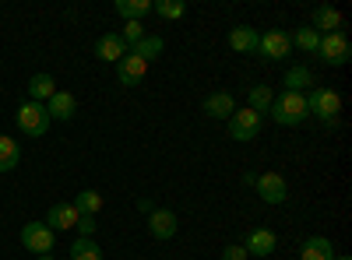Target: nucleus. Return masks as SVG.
<instances>
[{"label": "nucleus", "mask_w": 352, "mask_h": 260, "mask_svg": "<svg viewBox=\"0 0 352 260\" xmlns=\"http://www.w3.org/2000/svg\"><path fill=\"white\" fill-rule=\"evenodd\" d=\"M268 113H272V120H275L278 127H300V123L310 117L307 95H303V92H282L278 99H272Z\"/></svg>", "instance_id": "obj_1"}, {"label": "nucleus", "mask_w": 352, "mask_h": 260, "mask_svg": "<svg viewBox=\"0 0 352 260\" xmlns=\"http://www.w3.org/2000/svg\"><path fill=\"white\" fill-rule=\"evenodd\" d=\"M307 109H310V117H317L324 127H335L338 113H342V95L335 88H310L307 92Z\"/></svg>", "instance_id": "obj_2"}, {"label": "nucleus", "mask_w": 352, "mask_h": 260, "mask_svg": "<svg viewBox=\"0 0 352 260\" xmlns=\"http://www.w3.org/2000/svg\"><path fill=\"white\" fill-rule=\"evenodd\" d=\"M14 123H18L21 134H28V137H43V134L50 130V113H46L43 102H32V99H28V102L18 106Z\"/></svg>", "instance_id": "obj_3"}, {"label": "nucleus", "mask_w": 352, "mask_h": 260, "mask_svg": "<svg viewBox=\"0 0 352 260\" xmlns=\"http://www.w3.org/2000/svg\"><path fill=\"white\" fill-rule=\"evenodd\" d=\"M317 56H320V60H324L328 67H345V64H349V56H352V46H349L345 32H331V36H320Z\"/></svg>", "instance_id": "obj_4"}, {"label": "nucleus", "mask_w": 352, "mask_h": 260, "mask_svg": "<svg viewBox=\"0 0 352 260\" xmlns=\"http://www.w3.org/2000/svg\"><path fill=\"white\" fill-rule=\"evenodd\" d=\"M53 239H56V233L46 225V222H28V225H21V246L25 250H32V253H53Z\"/></svg>", "instance_id": "obj_5"}, {"label": "nucleus", "mask_w": 352, "mask_h": 260, "mask_svg": "<svg viewBox=\"0 0 352 260\" xmlns=\"http://www.w3.org/2000/svg\"><path fill=\"white\" fill-rule=\"evenodd\" d=\"M261 113H254V109H236L232 117L226 120L229 123V137L232 141H254L257 134H261Z\"/></svg>", "instance_id": "obj_6"}, {"label": "nucleus", "mask_w": 352, "mask_h": 260, "mask_svg": "<svg viewBox=\"0 0 352 260\" xmlns=\"http://www.w3.org/2000/svg\"><path fill=\"white\" fill-rule=\"evenodd\" d=\"M257 53L264 56V60H272V64L285 60V56L292 53L289 32H282V28H272V32H264V36L257 39Z\"/></svg>", "instance_id": "obj_7"}, {"label": "nucleus", "mask_w": 352, "mask_h": 260, "mask_svg": "<svg viewBox=\"0 0 352 260\" xmlns=\"http://www.w3.org/2000/svg\"><path fill=\"white\" fill-rule=\"evenodd\" d=\"M257 197L264 200V204H285L289 200V183L278 176V172H264V176H257Z\"/></svg>", "instance_id": "obj_8"}, {"label": "nucleus", "mask_w": 352, "mask_h": 260, "mask_svg": "<svg viewBox=\"0 0 352 260\" xmlns=\"http://www.w3.org/2000/svg\"><path fill=\"white\" fill-rule=\"evenodd\" d=\"M148 74V64L141 60V56H134L131 49H127V56L120 64H116V81L124 84V88H134V84H141V78Z\"/></svg>", "instance_id": "obj_9"}, {"label": "nucleus", "mask_w": 352, "mask_h": 260, "mask_svg": "<svg viewBox=\"0 0 352 260\" xmlns=\"http://www.w3.org/2000/svg\"><path fill=\"white\" fill-rule=\"evenodd\" d=\"M96 56L106 64H120L124 56H127V43L120 39V32H106L96 39Z\"/></svg>", "instance_id": "obj_10"}, {"label": "nucleus", "mask_w": 352, "mask_h": 260, "mask_svg": "<svg viewBox=\"0 0 352 260\" xmlns=\"http://www.w3.org/2000/svg\"><path fill=\"white\" fill-rule=\"evenodd\" d=\"M176 228H180V222H176V215L169 211V208H155L152 215H148V233H152V239H173L176 236Z\"/></svg>", "instance_id": "obj_11"}, {"label": "nucleus", "mask_w": 352, "mask_h": 260, "mask_svg": "<svg viewBox=\"0 0 352 260\" xmlns=\"http://www.w3.org/2000/svg\"><path fill=\"white\" fill-rule=\"evenodd\" d=\"M78 208L74 204H67V200H56V204L50 208V215H46V225L53 228V233H67V228H74L78 225Z\"/></svg>", "instance_id": "obj_12"}, {"label": "nucleus", "mask_w": 352, "mask_h": 260, "mask_svg": "<svg viewBox=\"0 0 352 260\" xmlns=\"http://www.w3.org/2000/svg\"><path fill=\"white\" fill-rule=\"evenodd\" d=\"M275 243L278 239H275L272 228H250L243 250H247V257H268V253H275Z\"/></svg>", "instance_id": "obj_13"}, {"label": "nucleus", "mask_w": 352, "mask_h": 260, "mask_svg": "<svg viewBox=\"0 0 352 260\" xmlns=\"http://www.w3.org/2000/svg\"><path fill=\"white\" fill-rule=\"evenodd\" d=\"M310 28L317 36H331V32H342V14L331 8V4H320L310 18Z\"/></svg>", "instance_id": "obj_14"}, {"label": "nucleus", "mask_w": 352, "mask_h": 260, "mask_svg": "<svg viewBox=\"0 0 352 260\" xmlns=\"http://www.w3.org/2000/svg\"><path fill=\"white\" fill-rule=\"evenodd\" d=\"M310 88H314V71L307 64H292L282 78V92H303L307 95Z\"/></svg>", "instance_id": "obj_15"}, {"label": "nucleus", "mask_w": 352, "mask_h": 260, "mask_svg": "<svg viewBox=\"0 0 352 260\" xmlns=\"http://www.w3.org/2000/svg\"><path fill=\"white\" fill-rule=\"evenodd\" d=\"M46 113H50V120H74V113H78V99L71 92H53V99L46 102Z\"/></svg>", "instance_id": "obj_16"}, {"label": "nucleus", "mask_w": 352, "mask_h": 260, "mask_svg": "<svg viewBox=\"0 0 352 260\" xmlns=\"http://www.w3.org/2000/svg\"><path fill=\"white\" fill-rule=\"evenodd\" d=\"M232 113H236V99H232L229 92H212L208 99H204V117H212V120H229Z\"/></svg>", "instance_id": "obj_17"}, {"label": "nucleus", "mask_w": 352, "mask_h": 260, "mask_svg": "<svg viewBox=\"0 0 352 260\" xmlns=\"http://www.w3.org/2000/svg\"><path fill=\"white\" fill-rule=\"evenodd\" d=\"M300 260H335V246H331V239H324V236H310V239H303Z\"/></svg>", "instance_id": "obj_18"}, {"label": "nucleus", "mask_w": 352, "mask_h": 260, "mask_svg": "<svg viewBox=\"0 0 352 260\" xmlns=\"http://www.w3.org/2000/svg\"><path fill=\"white\" fill-rule=\"evenodd\" d=\"M257 32L250 25H236V28H229V49H236V53H254L257 49Z\"/></svg>", "instance_id": "obj_19"}, {"label": "nucleus", "mask_w": 352, "mask_h": 260, "mask_svg": "<svg viewBox=\"0 0 352 260\" xmlns=\"http://www.w3.org/2000/svg\"><path fill=\"white\" fill-rule=\"evenodd\" d=\"M21 162V144L8 134H0V172H11Z\"/></svg>", "instance_id": "obj_20"}, {"label": "nucleus", "mask_w": 352, "mask_h": 260, "mask_svg": "<svg viewBox=\"0 0 352 260\" xmlns=\"http://www.w3.org/2000/svg\"><path fill=\"white\" fill-rule=\"evenodd\" d=\"M53 92H56V81L50 78V74H36L32 81H28V99H32V102H50L53 99Z\"/></svg>", "instance_id": "obj_21"}, {"label": "nucleus", "mask_w": 352, "mask_h": 260, "mask_svg": "<svg viewBox=\"0 0 352 260\" xmlns=\"http://www.w3.org/2000/svg\"><path fill=\"white\" fill-rule=\"evenodd\" d=\"M162 49H166V43H162V36H144L138 46H131V53L134 56H141L144 64H152L155 56H162Z\"/></svg>", "instance_id": "obj_22"}, {"label": "nucleus", "mask_w": 352, "mask_h": 260, "mask_svg": "<svg viewBox=\"0 0 352 260\" xmlns=\"http://www.w3.org/2000/svg\"><path fill=\"white\" fill-rule=\"evenodd\" d=\"M116 14H124L127 21H141L144 14H152V0H116Z\"/></svg>", "instance_id": "obj_23"}, {"label": "nucleus", "mask_w": 352, "mask_h": 260, "mask_svg": "<svg viewBox=\"0 0 352 260\" xmlns=\"http://www.w3.org/2000/svg\"><path fill=\"white\" fill-rule=\"evenodd\" d=\"M272 99H275V92L268 88V84H254V88L247 92V109H254V113H268V106H272Z\"/></svg>", "instance_id": "obj_24"}, {"label": "nucleus", "mask_w": 352, "mask_h": 260, "mask_svg": "<svg viewBox=\"0 0 352 260\" xmlns=\"http://www.w3.org/2000/svg\"><path fill=\"white\" fill-rule=\"evenodd\" d=\"M71 260H102V250H99L96 239L78 236V239L71 243Z\"/></svg>", "instance_id": "obj_25"}, {"label": "nucleus", "mask_w": 352, "mask_h": 260, "mask_svg": "<svg viewBox=\"0 0 352 260\" xmlns=\"http://www.w3.org/2000/svg\"><path fill=\"white\" fill-rule=\"evenodd\" d=\"M74 208H78V215H99L102 211V193L99 190H81Z\"/></svg>", "instance_id": "obj_26"}, {"label": "nucleus", "mask_w": 352, "mask_h": 260, "mask_svg": "<svg viewBox=\"0 0 352 260\" xmlns=\"http://www.w3.org/2000/svg\"><path fill=\"white\" fill-rule=\"evenodd\" d=\"M152 11L159 18H166V21H180L187 14V4L184 0H159V4H152Z\"/></svg>", "instance_id": "obj_27"}, {"label": "nucleus", "mask_w": 352, "mask_h": 260, "mask_svg": "<svg viewBox=\"0 0 352 260\" xmlns=\"http://www.w3.org/2000/svg\"><path fill=\"white\" fill-rule=\"evenodd\" d=\"M289 43L296 46V49H303V53H317V46H320V36H317L314 28L307 25V28H296V36H289Z\"/></svg>", "instance_id": "obj_28"}, {"label": "nucleus", "mask_w": 352, "mask_h": 260, "mask_svg": "<svg viewBox=\"0 0 352 260\" xmlns=\"http://www.w3.org/2000/svg\"><path fill=\"white\" fill-rule=\"evenodd\" d=\"M120 39L127 43V49L138 46V43L144 39V25H141V21H127V25H124V32H120Z\"/></svg>", "instance_id": "obj_29"}, {"label": "nucleus", "mask_w": 352, "mask_h": 260, "mask_svg": "<svg viewBox=\"0 0 352 260\" xmlns=\"http://www.w3.org/2000/svg\"><path fill=\"white\" fill-rule=\"evenodd\" d=\"M74 228H78V233H81V236H85V239H92V236H96V233H99V222H96V215H81V218H78V225H74Z\"/></svg>", "instance_id": "obj_30"}, {"label": "nucleus", "mask_w": 352, "mask_h": 260, "mask_svg": "<svg viewBox=\"0 0 352 260\" xmlns=\"http://www.w3.org/2000/svg\"><path fill=\"white\" fill-rule=\"evenodd\" d=\"M219 260H247V250H243V243H232V246H226V250L219 253Z\"/></svg>", "instance_id": "obj_31"}, {"label": "nucleus", "mask_w": 352, "mask_h": 260, "mask_svg": "<svg viewBox=\"0 0 352 260\" xmlns=\"http://www.w3.org/2000/svg\"><path fill=\"white\" fill-rule=\"evenodd\" d=\"M138 208H141L144 215H152V211H155V204H152V200H148V197H141V200H138Z\"/></svg>", "instance_id": "obj_32"}, {"label": "nucleus", "mask_w": 352, "mask_h": 260, "mask_svg": "<svg viewBox=\"0 0 352 260\" xmlns=\"http://www.w3.org/2000/svg\"><path fill=\"white\" fill-rule=\"evenodd\" d=\"M39 260H53V253H43V257H39Z\"/></svg>", "instance_id": "obj_33"}, {"label": "nucleus", "mask_w": 352, "mask_h": 260, "mask_svg": "<svg viewBox=\"0 0 352 260\" xmlns=\"http://www.w3.org/2000/svg\"><path fill=\"white\" fill-rule=\"evenodd\" d=\"M335 260H349V257H345V253H342V257H335Z\"/></svg>", "instance_id": "obj_34"}]
</instances>
